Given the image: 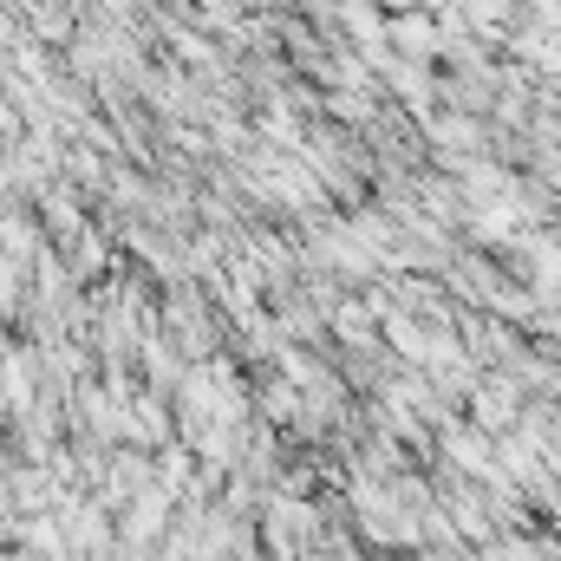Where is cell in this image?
<instances>
[{
	"mask_svg": "<svg viewBox=\"0 0 561 561\" xmlns=\"http://www.w3.org/2000/svg\"><path fill=\"white\" fill-rule=\"evenodd\" d=\"M523 405H529V399H523L516 373H483V379L470 386V399H463V412H470L463 424H477L483 437H503V431H516Z\"/></svg>",
	"mask_w": 561,
	"mask_h": 561,
	"instance_id": "1",
	"label": "cell"
},
{
	"mask_svg": "<svg viewBox=\"0 0 561 561\" xmlns=\"http://www.w3.org/2000/svg\"><path fill=\"white\" fill-rule=\"evenodd\" d=\"M386 53L405 59V66H437V13L424 7H405L386 20Z\"/></svg>",
	"mask_w": 561,
	"mask_h": 561,
	"instance_id": "2",
	"label": "cell"
},
{
	"mask_svg": "<svg viewBox=\"0 0 561 561\" xmlns=\"http://www.w3.org/2000/svg\"><path fill=\"white\" fill-rule=\"evenodd\" d=\"M327 333H333L340 353H373V346H379V320H373V307L353 300V294H340V307L327 313Z\"/></svg>",
	"mask_w": 561,
	"mask_h": 561,
	"instance_id": "3",
	"label": "cell"
},
{
	"mask_svg": "<svg viewBox=\"0 0 561 561\" xmlns=\"http://www.w3.org/2000/svg\"><path fill=\"white\" fill-rule=\"evenodd\" d=\"M255 405H262V424H300V392H294L280 373H268V379H262Z\"/></svg>",
	"mask_w": 561,
	"mask_h": 561,
	"instance_id": "4",
	"label": "cell"
},
{
	"mask_svg": "<svg viewBox=\"0 0 561 561\" xmlns=\"http://www.w3.org/2000/svg\"><path fill=\"white\" fill-rule=\"evenodd\" d=\"M0 561H39V556H26V549H0Z\"/></svg>",
	"mask_w": 561,
	"mask_h": 561,
	"instance_id": "5",
	"label": "cell"
},
{
	"mask_svg": "<svg viewBox=\"0 0 561 561\" xmlns=\"http://www.w3.org/2000/svg\"><path fill=\"white\" fill-rule=\"evenodd\" d=\"M7 536H13V523H7V516H0V542H7Z\"/></svg>",
	"mask_w": 561,
	"mask_h": 561,
	"instance_id": "6",
	"label": "cell"
}]
</instances>
